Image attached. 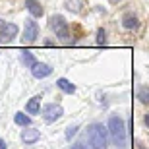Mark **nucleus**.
<instances>
[{"label":"nucleus","mask_w":149,"mask_h":149,"mask_svg":"<svg viewBox=\"0 0 149 149\" xmlns=\"http://www.w3.org/2000/svg\"><path fill=\"white\" fill-rule=\"evenodd\" d=\"M89 134V143H91V149H107L109 147V128H105L103 124L95 122L91 124L87 130Z\"/></svg>","instance_id":"nucleus-1"},{"label":"nucleus","mask_w":149,"mask_h":149,"mask_svg":"<svg viewBox=\"0 0 149 149\" xmlns=\"http://www.w3.org/2000/svg\"><path fill=\"white\" fill-rule=\"evenodd\" d=\"M109 136H111L112 143L116 147H124L126 145V126L120 116H111L109 120Z\"/></svg>","instance_id":"nucleus-2"},{"label":"nucleus","mask_w":149,"mask_h":149,"mask_svg":"<svg viewBox=\"0 0 149 149\" xmlns=\"http://www.w3.org/2000/svg\"><path fill=\"white\" fill-rule=\"evenodd\" d=\"M50 29L56 33V37L60 39H68L70 37V29H68V23L62 16H52L50 17Z\"/></svg>","instance_id":"nucleus-3"},{"label":"nucleus","mask_w":149,"mask_h":149,"mask_svg":"<svg viewBox=\"0 0 149 149\" xmlns=\"http://www.w3.org/2000/svg\"><path fill=\"white\" fill-rule=\"evenodd\" d=\"M64 114V109H62L60 105H56V103H52V105H47L43 109V118L47 122H56L60 116Z\"/></svg>","instance_id":"nucleus-4"},{"label":"nucleus","mask_w":149,"mask_h":149,"mask_svg":"<svg viewBox=\"0 0 149 149\" xmlns=\"http://www.w3.org/2000/svg\"><path fill=\"white\" fill-rule=\"evenodd\" d=\"M39 37V25L33 19H25V29H23V43H33Z\"/></svg>","instance_id":"nucleus-5"},{"label":"nucleus","mask_w":149,"mask_h":149,"mask_svg":"<svg viewBox=\"0 0 149 149\" xmlns=\"http://www.w3.org/2000/svg\"><path fill=\"white\" fill-rule=\"evenodd\" d=\"M31 74H33L37 79H43V77L52 74V68H50L49 64H43V62H35L33 66H31Z\"/></svg>","instance_id":"nucleus-6"},{"label":"nucleus","mask_w":149,"mask_h":149,"mask_svg":"<svg viewBox=\"0 0 149 149\" xmlns=\"http://www.w3.org/2000/svg\"><path fill=\"white\" fill-rule=\"evenodd\" d=\"M39 138H41V132L39 130H35V128H23L22 132V139L25 141V143H35V141H39Z\"/></svg>","instance_id":"nucleus-7"},{"label":"nucleus","mask_w":149,"mask_h":149,"mask_svg":"<svg viewBox=\"0 0 149 149\" xmlns=\"http://www.w3.org/2000/svg\"><path fill=\"white\" fill-rule=\"evenodd\" d=\"M25 8L29 10V14H31L33 17H41V16H43V12H45L39 0H25Z\"/></svg>","instance_id":"nucleus-8"},{"label":"nucleus","mask_w":149,"mask_h":149,"mask_svg":"<svg viewBox=\"0 0 149 149\" xmlns=\"http://www.w3.org/2000/svg\"><path fill=\"white\" fill-rule=\"evenodd\" d=\"M0 35L4 39H8V41H12V39L17 35V25L16 23H4L2 29H0Z\"/></svg>","instance_id":"nucleus-9"},{"label":"nucleus","mask_w":149,"mask_h":149,"mask_svg":"<svg viewBox=\"0 0 149 149\" xmlns=\"http://www.w3.org/2000/svg\"><path fill=\"white\" fill-rule=\"evenodd\" d=\"M122 25H124L126 29H136V27L139 25L136 14H132V12H126V14L122 16Z\"/></svg>","instance_id":"nucleus-10"},{"label":"nucleus","mask_w":149,"mask_h":149,"mask_svg":"<svg viewBox=\"0 0 149 149\" xmlns=\"http://www.w3.org/2000/svg\"><path fill=\"white\" fill-rule=\"evenodd\" d=\"M25 111H27L29 114H39V112H41V97H33V99H29Z\"/></svg>","instance_id":"nucleus-11"},{"label":"nucleus","mask_w":149,"mask_h":149,"mask_svg":"<svg viewBox=\"0 0 149 149\" xmlns=\"http://www.w3.org/2000/svg\"><path fill=\"white\" fill-rule=\"evenodd\" d=\"M56 85H58L64 93H74V91H76V85H74L70 79H66V77H60V79L56 81Z\"/></svg>","instance_id":"nucleus-12"},{"label":"nucleus","mask_w":149,"mask_h":149,"mask_svg":"<svg viewBox=\"0 0 149 149\" xmlns=\"http://www.w3.org/2000/svg\"><path fill=\"white\" fill-rule=\"evenodd\" d=\"M138 99L143 105H149V87L147 85H139L138 87Z\"/></svg>","instance_id":"nucleus-13"},{"label":"nucleus","mask_w":149,"mask_h":149,"mask_svg":"<svg viewBox=\"0 0 149 149\" xmlns=\"http://www.w3.org/2000/svg\"><path fill=\"white\" fill-rule=\"evenodd\" d=\"M14 120H16V124H17V126H23V128H25V126H29V122H31V120H29V116H25L23 112H17V114L14 116Z\"/></svg>","instance_id":"nucleus-14"},{"label":"nucleus","mask_w":149,"mask_h":149,"mask_svg":"<svg viewBox=\"0 0 149 149\" xmlns=\"http://www.w3.org/2000/svg\"><path fill=\"white\" fill-rule=\"evenodd\" d=\"M22 60H23V64H25V66H33L35 62V58H33V54H31V52H23L22 54Z\"/></svg>","instance_id":"nucleus-15"},{"label":"nucleus","mask_w":149,"mask_h":149,"mask_svg":"<svg viewBox=\"0 0 149 149\" xmlns=\"http://www.w3.org/2000/svg\"><path fill=\"white\" fill-rule=\"evenodd\" d=\"M97 45H107V33H105V29H99V31H97Z\"/></svg>","instance_id":"nucleus-16"},{"label":"nucleus","mask_w":149,"mask_h":149,"mask_svg":"<svg viewBox=\"0 0 149 149\" xmlns=\"http://www.w3.org/2000/svg\"><path fill=\"white\" fill-rule=\"evenodd\" d=\"M76 132H77V126H70V128L66 130V138L72 139V136H76Z\"/></svg>","instance_id":"nucleus-17"},{"label":"nucleus","mask_w":149,"mask_h":149,"mask_svg":"<svg viewBox=\"0 0 149 149\" xmlns=\"http://www.w3.org/2000/svg\"><path fill=\"white\" fill-rule=\"evenodd\" d=\"M72 149H87L83 143H76V145H72Z\"/></svg>","instance_id":"nucleus-18"},{"label":"nucleus","mask_w":149,"mask_h":149,"mask_svg":"<svg viewBox=\"0 0 149 149\" xmlns=\"http://www.w3.org/2000/svg\"><path fill=\"white\" fill-rule=\"evenodd\" d=\"M143 120H145V126L149 128V112H147V114H145V118H143Z\"/></svg>","instance_id":"nucleus-19"},{"label":"nucleus","mask_w":149,"mask_h":149,"mask_svg":"<svg viewBox=\"0 0 149 149\" xmlns=\"http://www.w3.org/2000/svg\"><path fill=\"white\" fill-rule=\"evenodd\" d=\"M0 149H6V141L4 139H0Z\"/></svg>","instance_id":"nucleus-20"},{"label":"nucleus","mask_w":149,"mask_h":149,"mask_svg":"<svg viewBox=\"0 0 149 149\" xmlns=\"http://www.w3.org/2000/svg\"><path fill=\"white\" fill-rule=\"evenodd\" d=\"M112 2H116V0H112Z\"/></svg>","instance_id":"nucleus-21"}]
</instances>
